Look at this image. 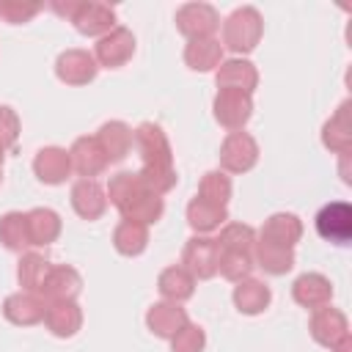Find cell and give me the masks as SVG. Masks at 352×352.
I'll return each mask as SVG.
<instances>
[{
    "label": "cell",
    "mask_w": 352,
    "mask_h": 352,
    "mask_svg": "<svg viewBox=\"0 0 352 352\" xmlns=\"http://www.w3.org/2000/svg\"><path fill=\"white\" fill-rule=\"evenodd\" d=\"M187 311L179 305V302H154L146 314V324L154 336L160 338H173L184 324H187Z\"/></svg>",
    "instance_id": "obj_20"
},
{
    "label": "cell",
    "mask_w": 352,
    "mask_h": 352,
    "mask_svg": "<svg viewBox=\"0 0 352 352\" xmlns=\"http://www.w3.org/2000/svg\"><path fill=\"white\" fill-rule=\"evenodd\" d=\"M316 234L333 245H346L352 236V206L344 201H333L316 214Z\"/></svg>",
    "instance_id": "obj_7"
},
{
    "label": "cell",
    "mask_w": 352,
    "mask_h": 352,
    "mask_svg": "<svg viewBox=\"0 0 352 352\" xmlns=\"http://www.w3.org/2000/svg\"><path fill=\"white\" fill-rule=\"evenodd\" d=\"M253 242H256V231L245 223H226L220 236H217V248L220 250H245L253 253Z\"/></svg>",
    "instance_id": "obj_36"
},
{
    "label": "cell",
    "mask_w": 352,
    "mask_h": 352,
    "mask_svg": "<svg viewBox=\"0 0 352 352\" xmlns=\"http://www.w3.org/2000/svg\"><path fill=\"white\" fill-rule=\"evenodd\" d=\"M41 11L38 3H25V0H0V19L8 25H22L30 22Z\"/></svg>",
    "instance_id": "obj_37"
},
{
    "label": "cell",
    "mask_w": 352,
    "mask_h": 352,
    "mask_svg": "<svg viewBox=\"0 0 352 352\" xmlns=\"http://www.w3.org/2000/svg\"><path fill=\"white\" fill-rule=\"evenodd\" d=\"M170 346L173 352H204L206 346V333L198 327V324H184L173 338H170Z\"/></svg>",
    "instance_id": "obj_38"
},
{
    "label": "cell",
    "mask_w": 352,
    "mask_h": 352,
    "mask_svg": "<svg viewBox=\"0 0 352 352\" xmlns=\"http://www.w3.org/2000/svg\"><path fill=\"white\" fill-rule=\"evenodd\" d=\"M82 289V278L74 267H66V264H58L50 270L44 286H41V297L47 302H58V300H74Z\"/></svg>",
    "instance_id": "obj_21"
},
{
    "label": "cell",
    "mask_w": 352,
    "mask_h": 352,
    "mask_svg": "<svg viewBox=\"0 0 352 352\" xmlns=\"http://www.w3.org/2000/svg\"><path fill=\"white\" fill-rule=\"evenodd\" d=\"M322 143L336 151V154H349L352 146V124H349V102L338 107V113L324 124L322 129Z\"/></svg>",
    "instance_id": "obj_29"
},
{
    "label": "cell",
    "mask_w": 352,
    "mask_h": 352,
    "mask_svg": "<svg viewBox=\"0 0 352 352\" xmlns=\"http://www.w3.org/2000/svg\"><path fill=\"white\" fill-rule=\"evenodd\" d=\"M135 52V36L132 30L126 28H113L110 33H104L96 47H94V58L99 66H107V69H118L124 66Z\"/></svg>",
    "instance_id": "obj_8"
},
{
    "label": "cell",
    "mask_w": 352,
    "mask_h": 352,
    "mask_svg": "<svg viewBox=\"0 0 352 352\" xmlns=\"http://www.w3.org/2000/svg\"><path fill=\"white\" fill-rule=\"evenodd\" d=\"M261 14L253 6H242L223 22V47H228L236 55H245L256 50V44L261 41Z\"/></svg>",
    "instance_id": "obj_2"
},
{
    "label": "cell",
    "mask_w": 352,
    "mask_h": 352,
    "mask_svg": "<svg viewBox=\"0 0 352 352\" xmlns=\"http://www.w3.org/2000/svg\"><path fill=\"white\" fill-rule=\"evenodd\" d=\"M148 245V226L138 220H121L113 231V248L121 256H140Z\"/></svg>",
    "instance_id": "obj_30"
},
{
    "label": "cell",
    "mask_w": 352,
    "mask_h": 352,
    "mask_svg": "<svg viewBox=\"0 0 352 352\" xmlns=\"http://www.w3.org/2000/svg\"><path fill=\"white\" fill-rule=\"evenodd\" d=\"M198 198L214 206H226L231 198V179L223 170H209L204 173L201 184H198Z\"/></svg>",
    "instance_id": "obj_35"
},
{
    "label": "cell",
    "mask_w": 352,
    "mask_h": 352,
    "mask_svg": "<svg viewBox=\"0 0 352 352\" xmlns=\"http://www.w3.org/2000/svg\"><path fill=\"white\" fill-rule=\"evenodd\" d=\"M96 140H99L102 151L107 154V162H121L129 154L135 135H132V129L124 121H107V124L99 126Z\"/></svg>",
    "instance_id": "obj_23"
},
{
    "label": "cell",
    "mask_w": 352,
    "mask_h": 352,
    "mask_svg": "<svg viewBox=\"0 0 352 352\" xmlns=\"http://www.w3.org/2000/svg\"><path fill=\"white\" fill-rule=\"evenodd\" d=\"M217 88L223 91H242V94H253L256 85H258V72L250 60L245 58H231V60H223L217 66Z\"/></svg>",
    "instance_id": "obj_14"
},
{
    "label": "cell",
    "mask_w": 352,
    "mask_h": 352,
    "mask_svg": "<svg viewBox=\"0 0 352 352\" xmlns=\"http://www.w3.org/2000/svg\"><path fill=\"white\" fill-rule=\"evenodd\" d=\"M176 28L190 38H212V33L220 28V14L209 3H184L176 11Z\"/></svg>",
    "instance_id": "obj_5"
},
{
    "label": "cell",
    "mask_w": 352,
    "mask_h": 352,
    "mask_svg": "<svg viewBox=\"0 0 352 352\" xmlns=\"http://www.w3.org/2000/svg\"><path fill=\"white\" fill-rule=\"evenodd\" d=\"M16 138H19V116L8 104H0V148L3 151L14 148Z\"/></svg>",
    "instance_id": "obj_39"
},
{
    "label": "cell",
    "mask_w": 352,
    "mask_h": 352,
    "mask_svg": "<svg viewBox=\"0 0 352 352\" xmlns=\"http://www.w3.org/2000/svg\"><path fill=\"white\" fill-rule=\"evenodd\" d=\"M217 256H220L217 239H212V236H192V239H187V245L182 250V267L192 278L209 280V278L217 275Z\"/></svg>",
    "instance_id": "obj_3"
},
{
    "label": "cell",
    "mask_w": 352,
    "mask_h": 352,
    "mask_svg": "<svg viewBox=\"0 0 352 352\" xmlns=\"http://www.w3.org/2000/svg\"><path fill=\"white\" fill-rule=\"evenodd\" d=\"M184 63L192 72H212L223 63V44L212 38H195L184 47Z\"/></svg>",
    "instance_id": "obj_28"
},
{
    "label": "cell",
    "mask_w": 352,
    "mask_h": 352,
    "mask_svg": "<svg viewBox=\"0 0 352 352\" xmlns=\"http://www.w3.org/2000/svg\"><path fill=\"white\" fill-rule=\"evenodd\" d=\"M270 300H272V292H270V286H267L264 280L245 278V280H239V283L234 286V305H236L242 314H248V316L261 314V311L270 305Z\"/></svg>",
    "instance_id": "obj_27"
},
{
    "label": "cell",
    "mask_w": 352,
    "mask_h": 352,
    "mask_svg": "<svg viewBox=\"0 0 352 352\" xmlns=\"http://www.w3.org/2000/svg\"><path fill=\"white\" fill-rule=\"evenodd\" d=\"M33 173L44 184H63L69 179V173H72L69 151L58 148V146H44L33 160Z\"/></svg>",
    "instance_id": "obj_17"
},
{
    "label": "cell",
    "mask_w": 352,
    "mask_h": 352,
    "mask_svg": "<svg viewBox=\"0 0 352 352\" xmlns=\"http://www.w3.org/2000/svg\"><path fill=\"white\" fill-rule=\"evenodd\" d=\"M135 146L140 151V162H143V170H140V179L146 182V187L157 195L168 192L176 187V168H173V151H170V143L162 132L160 124H140L135 132Z\"/></svg>",
    "instance_id": "obj_1"
},
{
    "label": "cell",
    "mask_w": 352,
    "mask_h": 352,
    "mask_svg": "<svg viewBox=\"0 0 352 352\" xmlns=\"http://www.w3.org/2000/svg\"><path fill=\"white\" fill-rule=\"evenodd\" d=\"M0 242L14 250V253H22L28 245H30V236H28V220L22 212H8L0 217Z\"/></svg>",
    "instance_id": "obj_33"
},
{
    "label": "cell",
    "mask_w": 352,
    "mask_h": 352,
    "mask_svg": "<svg viewBox=\"0 0 352 352\" xmlns=\"http://www.w3.org/2000/svg\"><path fill=\"white\" fill-rule=\"evenodd\" d=\"M99 72L96 58L88 50H66L55 60V74L66 85H88Z\"/></svg>",
    "instance_id": "obj_9"
},
{
    "label": "cell",
    "mask_w": 352,
    "mask_h": 352,
    "mask_svg": "<svg viewBox=\"0 0 352 352\" xmlns=\"http://www.w3.org/2000/svg\"><path fill=\"white\" fill-rule=\"evenodd\" d=\"M258 162V143L248 132H228L220 146V168L228 173H245Z\"/></svg>",
    "instance_id": "obj_4"
},
{
    "label": "cell",
    "mask_w": 352,
    "mask_h": 352,
    "mask_svg": "<svg viewBox=\"0 0 352 352\" xmlns=\"http://www.w3.org/2000/svg\"><path fill=\"white\" fill-rule=\"evenodd\" d=\"M72 22H74L77 33H82V36H99L102 38L104 33H110L116 28V11L110 6H104V3L88 0V3H80L77 6Z\"/></svg>",
    "instance_id": "obj_13"
},
{
    "label": "cell",
    "mask_w": 352,
    "mask_h": 352,
    "mask_svg": "<svg viewBox=\"0 0 352 352\" xmlns=\"http://www.w3.org/2000/svg\"><path fill=\"white\" fill-rule=\"evenodd\" d=\"M44 324L52 336L58 338H72L80 327H82V311L74 300H58V302H47V314H44Z\"/></svg>",
    "instance_id": "obj_19"
},
{
    "label": "cell",
    "mask_w": 352,
    "mask_h": 352,
    "mask_svg": "<svg viewBox=\"0 0 352 352\" xmlns=\"http://www.w3.org/2000/svg\"><path fill=\"white\" fill-rule=\"evenodd\" d=\"M226 220H228L226 206L206 204V201H201L198 195H195V198L190 201V206H187V223H190V228L198 231V234H209V231L220 228Z\"/></svg>",
    "instance_id": "obj_31"
},
{
    "label": "cell",
    "mask_w": 352,
    "mask_h": 352,
    "mask_svg": "<svg viewBox=\"0 0 352 352\" xmlns=\"http://www.w3.org/2000/svg\"><path fill=\"white\" fill-rule=\"evenodd\" d=\"M300 236H302V223H300L297 214H289V212L272 214L261 226V234H258V239L272 242V245H280V248H292V250L300 242Z\"/></svg>",
    "instance_id": "obj_22"
},
{
    "label": "cell",
    "mask_w": 352,
    "mask_h": 352,
    "mask_svg": "<svg viewBox=\"0 0 352 352\" xmlns=\"http://www.w3.org/2000/svg\"><path fill=\"white\" fill-rule=\"evenodd\" d=\"M151 190L146 187V182L140 179V173H132V170H118L116 176H110L107 182V198L110 204L121 212V217L140 201L146 198Z\"/></svg>",
    "instance_id": "obj_11"
},
{
    "label": "cell",
    "mask_w": 352,
    "mask_h": 352,
    "mask_svg": "<svg viewBox=\"0 0 352 352\" xmlns=\"http://www.w3.org/2000/svg\"><path fill=\"white\" fill-rule=\"evenodd\" d=\"M77 6H80L77 0H66V3L55 0V3H52V11H55V14H60V16H66V19H72V16H74V11H77Z\"/></svg>",
    "instance_id": "obj_40"
},
{
    "label": "cell",
    "mask_w": 352,
    "mask_h": 352,
    "mask_svg": "<svg viewBox=\"0 0 352 352\" xmlns=\"http://www.w3.org/2000/svg\"><path fill=\"white\" fill-rule=\"evenodd\" d=\"M0 182H3V148H0Z\"/></svg>",
    "instance_id": "obj_42"
},
{
    "label": "cell",
    "mask_w": 352,
    "mask_h": 352,
    "mask_svg": "<svg viewBox=\"0 0 352 352\" xmlns=\"http://www.w3.org/2000/svg\"><path fill=\"white\" fill-rule=\"evenodd\" d=\"M72 209L82 220H99L107 212V192L94 179H80L72 187Z\"/></svg>",
    "instance_id": "obj_18"
},
{
    "label": "cell",
    "mask_w": 352,
    "mask_h": 352,
    "mask_svg": "<svg viewBox=\"0 0 352 352\" xmlns=\"http://www.w3.org/2000/svg\"><path fill=\"white\" fill-rule=\"evenodd\" d=\"M333 352H352V341H349V336H346V338H341V341L333 346Z\"/></svg>",
    "instance_id": "obj_41"
},
{
    "label": "cell",
    "mask_w": 352,
    "mask_h": 352,
    "mask_svg": "<svg viewBox=\"0 0 352 352\" xmlns=\"http://www.w3.org/2000/svg\"><path fill=\"white\" fill-rule=\"evenodd\" d=\"M44 314H47V300L41 294H33V292L8 294L3 302V316L16 327L38 324V322H44Z\"/></svg>",
    "instance_id": "obj_10"
},
{
    "label": "cell",
    "mask_w": 352,
    "mask_h": 352,
    "mask_svg": "<svg viewBox=\"0 0 352 352\" xmlns=\"http://www.w3.org/2000/svg\"><path fill=\"white\" fill-rule=\"evenodd\" d=\"M250 270H253V253H245V250H220L217 256V272L226 278V280H245L250 278Z\"/></svg>",
    "instance_id": "obj_34"
},
{
    "label": "cell",
    "mask_w": 352,
    "mask_h": 352,
    "mask_svg": "<svg viewBox=\"0 0 352 352\" xmlns=\"http://www.w3.org/2000/svg\"><path fill=\"white\" fill-rule=\"evenodd\" d=\"M157 289L160 294L168 300V302H184L192 297L195 292V278L182 267V264H173V267H165L157 278Z\"/></svg>",
    "instance_id": "obj_25"
},
{
    "label": "cell",
    "mask_w": 352,
    "mask_h": 352,
    "mask_svg": "<svg viewBox=\"0 0 352 352\" xmlns=\"http://www.w3.org/2000/svg\"><path fill=\"white\" fill-rule=\"evenodd\" d=\"M292 297H294L297 305H302V308H308V311H319V308L330 305V300H333V286H330V280H327L324 275H319V272H305V275H300V278L294 280Z\"/></svg>",
    "instance_id": "obj_15"
},
{
    "label": "cell",
    "mask_w": 352,
    "mask_h": 352,
    "mask_svg": "<svg viewBox=\"0 0 352 352\" xmlns=\"http://www.w3.org/2000/svg\"><path fill=\"white\" fill-rule=\"evenodd\" d=\"M69 160H72V170H77L82 179H94V176H99L110 165L107 162V154L102 151V146L96 140V135L77 138L72 143V148H69Z\"/></svg>",
    "instance_id": "obj_12"
},
{
    "label": "cell",
    "mask_w": 352,
    "mask_h": 352,
    "mask_svg": "<svg viewBox=\"0 0 352 352\" xmlns=\"http://www.w3.org/2000/svg\"><path fill=\"white\" fill-rule=\"evenodd\" d=\"M212 107H214L217 124L231 132H239L253 116V99H250V94H242V91H226V88L217 91Z\"/></svg>",
    "instance_id": "obj_6"
},
{
    "label": "cell",
    "mask_w": 352,
    "mask_h": 352,
    "mask_svg": "<svg viewBox=\"0 0 352 352\" xmlns=\"http://www.w3.org/2000/svg\"><path fill=\"white\" fill-rule=\"evenodd\" d=\"M253 267H261L270 275H286L294 267V250L256 239L253 242Z\"/></svg>",
    "instance_id": "obj_24"
},
{
    "label": "cell",
    "mask_w": 352,
    "mask_h": 352,
    "mask_svg": "<svg viewBox=\"0 0 352 352\" xmlns=\"http://www.w3.org/2000/svg\"><path fill=\"white\" fill-rule=\"evenodd\" d=\"M311 336H314L316 344L333 349L341 338L349 336V322H346V316L338 308L324 305V308L314 311V316H311Z\"/></svg>",
    "instance_id": "obj_16"
},
{
    "label": "cell",
    "mask_w": 352,
    "mask_h": 352,
    "mask_svg": "<svg viewBox=\"0 0 352 352\" xmlns=\"http://www.w3.org/2000/svg\"><path fill=\"white\" fill-rule=\"evenodd\" d=\"M25 220H28L30 245H52L60 236V217L47 206H36L25 212Z\"/></svg>",
    "instance_id": "obj_26"
},
{
    "label": "cell",
    "mask_w": 352,
    "mask_h": 352,
    "mask_svg": "<svg viewBox=\"0 0 352 352\" xmlns=\"http://www.w3.org/2000/svg\"><path fill=\"white\" fill-rule=\"evenodd\" d=\"M50 270H52V264L41 253H22L19 267H16V278H19V283H22L25 292L41 294V286H44Z\"/></svg>",
    "instance_id": "obj_32"
}]
</instances>
